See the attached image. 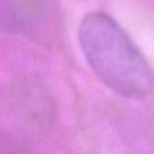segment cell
I'll return each instance as SVG.
<instances>
[{"label":"cell","mask_w":154,"mask_h":154,"mask_svg":"<svg viewBox=\"0 0 154 154\" xmlns=\"http://www.w3.org/2000/svg\"><path fill=\"white\" fill-rule=\"evenodd\" d=\"M77 39L85 62L108 89L130 100L150 95L149 61L111 15L100 11L87 14L79 24Z\"/></svg>","instance_id":"6da1fadb"},{"label":"cell","mask_w":154,"mask_h":154,"mask_svg":"<svg viewBox=\"0 0 154 154\" xmlns=\"http://www.w3.org/2000/svg\"><path fill=\"white\" fill-rule=\"evenodd\" d=\"M10 2V12L18 22L26 23L32 22L42 10V0H8Z\"/></svg>","instance_id":"7a4b0ae2"}]
</instances>
